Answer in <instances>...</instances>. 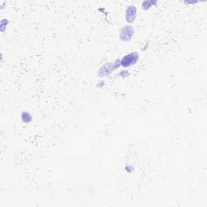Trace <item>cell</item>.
<instances>
[{"label": "cell", "mask_w": 207, "mask_h": 207, "mask_svg": "<svg viewBox=\"0 0 207 207\" xmlns=\"http://www.w3.org/2000/svg\"><path fill=\"white\" fill-rule=\"evenodd\" d=\"M135 15H136V8L134 6H130L128 8V10H127V20L132 21L134 19Z\"/></svg>", "instance_id": "2"}, {"label": "cell", "mask_w": 207, "mask_h": 207, "mask_svg": "<svg viewBox=\"0 0 207 207\" xmlns=\"http://www.w3.org/2000/svg\"><path fill=\"white\" fill-rule=\"evenodd\" d=\"M136 62V57H135V54H130V55H128V56L125 57L122 60V66H130V65L134 64V62Z\"/></svg>", "instance_id": "1"}]
</instances>
